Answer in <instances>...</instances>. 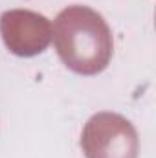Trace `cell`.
<instances>
[{"instance_id": "2", "label": "cell", "mask_w": 156, "mask_h": 158, "mask_svg": "<svg viewBox=\"0 0 156 158\" xmlns=\"http://www.w3.org/2000/svg\"><path fill=\"white\" fill-rule=\"evenodd\" d=\"M84 158H138L140 138L134 125L116 112H97L81 132Z\"/></svg>"}, {"instance_id": "3", "label": "cell", "mask_w": 156, "mask_h": 158, "mask_svg": "<svg viewBox=\"0 0 156 158\" xmlns=\"http://www.w3.org/2000/svg\"><path fill=\"white\" fill-rule=\"evenodd\" d=\"M0 35L6 48L18 57L42 53L51 42L50 20L30 9H9L0 15Z\"/></svg>"}, {"instance_id": "1", "label": "cell", "mask_w": 156, "mask_h": 158, "mask_svg": "<svg viewBox=\"0 0 156 158\" xmlns=\"http://www.w3.org/2000/svg\"><path fill=\"white\" fill-rule=\"evenodd\" d=\"M51 37L59 59L76 74H101L112 59V31L107 20L92 7H64L55 17Z\"/></svg>"}]
</instances>
